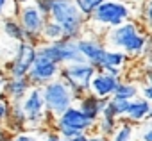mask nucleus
Masks as SVG:
<instances>
[{
  "label": "nucleus",
  "instance_id": "nucleus-12",
  "mask_svg": "<svg viewBox=\"0 0 152 141\" xmlns=\"http://www.w3.org/2000/svg\"><path fill=\"white\" fill-rule=\"evenodd\" d=\"M122 77H116V75H111L107 72H102V70H99L97 75L93 77L91 81V88L90 91L100 98H111L115 95V89L118 88Z\"/></svg>",
  "mask_w": 152,
  "mask_h": 141
},
{
  "label": "nucleus",
  "instance_id": "nucleus-16",
  "mask_svg": "<svg viewBox=\"0 0 152 141\" xmlns=\"http://www.w3.org/2000/svg\"><path fill=\"white\" fill-rule=\"evenodd\" d=\"M22 105H23V109H25L27 114L47 111L45 97H43V88H39V86H32V89H31V91L27 93V97L22 100Z\"/></svg>",
  "mask_w": 152,
  "mask_h": 141
},
{
  "label": "nucleus",
  "instance_id": "nucleus-32",
  "mask_svg": "<svg viewBox=\"0 0 152 141\" xmlns=\"http://www.w3.org/2000/svg\"><path fill=\"white\" fill-rule=\"evenodd\" d=\"M43 141H64V139L59 136L57 130H52V132H47V134H45V139H43Z\"/></svg>",
  "mask_w": 152,
  "mask_h": 141
},
{
  "label": "nucleus",
  "instance_id": "nucleus-10",
  "mask_svg": "<svg viewBox=\"0 0 152 141\" xmlns=\"http://www.w3.org/2000/svg\"><path fill=\"white\" fill-rule=\"evenodd\" d=\"M59 73H61V64L43 57V55H38L34 66L31 68V72H29V79L32 82V86H39L43 88L45 84L59 79Z\"/></svg>",
  "mask_w": 152,
  "mask_h": 141
},
{
  "label": "nucleus",
  "instance_id": "nucleus-27",
  "mask_svg": "<svg viewBox=\"0 0 152 141\" xmlns=\"http://www.w3.org/2000/svg\"><path fill=\"white\" fill-rule=\"evenodd\" d=\"M129 102H131V100H122V98H115V97H111V107L115 109V113H116V116H118L120 120L125 116L127 107H129Z\"/></svg>",
  "mask_w": 152,
  "mask_h": 141
},
{
  "label": "nucleus",
  "instance_id": "nucleus-14",
  "mask_svg": "<svg viewBox=\"0 0 152 141\" xmlns=\"http://www.w3.org/2000/svg\"><path fill=\"white\" fill-rule=\"evenodd\" d=\"M31 89H32V82L29 77H9L4 93L9 102H22Z\"/></svg>",
  "mask_w": 152,
  "mask_h": 141
},
{
  "label": "nucleus",
  "instance_id": "nucleus-37",
  "mask_svg": "<svg viewBox=\"0 0 152 141\" xmlns=\"http://www.w3.org/2000/svg\"><path fill=\"white\" fill-rule=\"evenodd\" d=\"M29 2H34V0H13V4H16L18 7L23 6V4H29Z\"/></svg>",
  "mask_w": 152,
  "mask_h": 141
},
{
  "label": "nucleus",
  "instance_id": "nucleus-35",
  "mask_svg": "<svg viewBox=\"0 0 152 141\" xmlns=\"http://www.w3.org/2000/svg\"><path fill=\"white\" fill-rule=\"evenodd\" d=\"M88 141H109V137H106V136H102V134H90V139Z\"/></svg>",
  "mask_w": 152,
  "mask_h": 141
},
{
  "label": "nucleus",
  "instance_id": "nucleus-1",
  "mask_svg": "<svg viewBox=\"0 0 152 141\" xmlns=\"http://www.w3.org/2000/svg\"><path fill=\"white\" fill-rule=\"evenodd\" d=\"M102 39L107 45V48L122 50L129 57H140V55H143V52L147 48L148 34L141 23H138L131 18V20L124 22L122 25L109 29L102 36Z\"/></svg>",
  "mask_w": 152,
  "mask_h": 141
},
{
  "label": "nucleus",
  "instance_id": "nucleus-9",
  "mask_svg": "<svg viewBox=\"0 0 152 141\" xmlns=\"http://www.w3.org/2000/svg\"><path fill=\"white\" fill-rule=\"evenodd\" d=\"M77 45H79V50L84 55V59L88 63H91L97 70H100V66L104 63V55L107 52V45L104 43L102 36H97V34L88 31V34L84 32L77 39Z\"/></svg>",
  "mask_w": 152,
  "mask_h": 141
},
{
  "label": "nucleus",
  "instance_id": "nucleus-26",
  "mask_svg": "<svg viewBox=\"0 0 152 141\" xmlns=\"http://www.w3.org/2000/svg\"><path fill=\"white\" fill-rule=\"evenodd\" d=\"M138 141H152V118L138 125Z\"/></svg>",
  "mask_w": 152,
  "mask_h": 141
},
{
  "label": "nucleus",
  "instance_id": "nucleus-33",
  "mask_svg": "<svg viewBox=\"0 0 152 141\" xmlns=\"http://www.w3.org/2000/svg\"><path fill=\"white\" fill-rule=\"evenodd\" d=\"M9 2H13V0H0V18H2L7 9H9Z\"/></svg>",
  "mask_w": 152,
  "mask_h": 141
},
{
  "label": "nucleus",
  "instance_id": "nucleus-36",
  "mask_svg": "<svg viewBox=\"0 0 152 141\" xmlns=\"http://www.w3.org/2000/svg\"><path fill=\"white\" fill-rule=\"evenodd\" d=\"M141 82H147L152 86V70H145V75H143V81Z\"/></svg>",
  "mask_w": 152,
  "mask_h": 141
},
{
  "label": "nucleus",
  "instance_id": "nucleus-30",
  "mask_svg": "<svg viewBox=\"0 0 152 141\" xmlns=\"http://www.w3.org/2000/svg\"><path fill=\"white\" fill-rule=\"evenodd\" d=\"M34 4L48 16V15H50V9H52V4H54V0H34Z\"/></svg>",
  "mask_w": 152,
  "mask_h": 141
},
{
  "label": "nucleus",
  "instance_id": "nucleus-3",
  "mask_svg": "<svg viewBox=\"0 0 152 141\" xmlns=\"http://www.w3.org/2000/svg\"><path fill=\"white\" fill-rule=\"evenodd\" d=\"M48 18L63 27L68 39H79L88 29V18L81 13L75 0H54Z\"/></svg>",
  "mask_w": 152,
  "mask_h": 141
},
{
  "label": "nucleus",
  "instance_id": "nucleus-19",
  "mask_svg": "<svg viewBox=\"0 0 152 141\" xmlns=\"http://www.w3.org/2000/svg\"><path fill=\"white\" fill-rule=\"evenodd\" d=\"M127 61H129V55L125 52L115 50V48H107L100 70H109V68H120V70H124V66L127 64Z\"/></svg>",
  "mask_w": 152,
  "mask_h": 141
},
{
  "label": "nucleus",
  "instance_id": "nucleus-6",
  "mask_svg": "<svg viewBox=\"0 0 152 141\" xmlns=\"http://www.w3.org/2000/svg\"><path fill=\"white\" fill-rule=\"evenodd\" d=\"M43 97H45L47 111L52 116H59L68 107H72L73 102H77L73 91L70 89V86L63 79H56V81L45 84L43 86Z\"/></svg>",
  "mask_w": 152,
  "mask_h": 141
},
{
  "label": "nucleus",
  "instance_id": "nucleus-24",
  "mask_svg": "<svg viewBox=\"0 0 152 141\" xmlns=\"http://www.w3.org/2000/svg\"><path fill=\"white\" fill-rule=\"evenodd\" d=\"M106 2V0H75V4H77V7L81 9V13L86 16V18H90L102 4Z\"/></svg>",
  "mask_w": 152,
  "mask_h": 141
},
{
  "label": "nucleus",
  "instance_id": "nucleus-31",
  "mask_svg": "<svg viewBox=\"0 0 152 141\" xmlns=\"http://www.w3.org/2000/svg\"><path fill=\"white\" fill-rule=\"evenodd\" d=\"M9 75L6 72H0V98H7L6 93H4V88H6V82H7Z\"/></svg>",
  "mask_w": 152,
  "mask_h": 141
},
{
  "label": "nucleus",
  "instance_id": "nucleus-8",
  "mask_svg": "<svg viewBox=\"0 0 152 141\" xmlns=\"http://www.w3.org/2000/svg\"><path fill=\"white\" fill-rule=\"evenodd\" d=\"M36 59H38V45L22 41V43H18L15 57L11 59V63H7L4 72L9 77H27L31 68L36 63Z\"/></svg>",
  "mask_w": 152,
  "mask_h": 141
},
{
  "label": "nucleus",
  "instance_id": "nucleus-15",
  "mask_svg": "<svg viewBox=\"0 0 152 141\" xmlns=\"http://www.w3.org/2000/svg\"><path fill=\"white\" fill-rule=\"evenodd\" d=\"M150 111H152V102L143 98V97H138V98L129 102V107H127V113H125L124 120H129V121L140 125V123H143L145 120L150 118Z\"/></svg>",
  "mask_w": 152,
  "mask_h": 141
},
{
  "label": "nucleus",
  "instance_id": "nucleus-38",
  "mask_svg": "<svg viewBox=\"0 0 152 141\" xmlns=\"http://www.w3.org/2000/svg\"><path fill=\"white\" fill-rule=\"evenodd\" d=\"M0 141H11V137H7V136H6L4 139H0Z\"/></svg>",
  "mask_w": 152,
  "mask_h": 141
},
{
  "label": "nucleus",
  "instance_id": "nucleus-28",
  "mask_svg": "<svg viewBox=\"0 0 152 141\" xmlns=\"http://www.w3.org/2000/svg\"><path fill=\"white\" fill-rule=\"evenodd\" d=\"M9 113H11V104L7 98H0V127L4 123H7L9 120Z\"/></svg>",
  "mask_w": 152,
  "mask_h": 141
},
{
  "label": "nucleus",
  "instance_id": "nucleus-11",
  "mask_svg": "<svg viewBox=\"0 0 152 141\" xmlns=\"http://www.w3.org/2000/svg\"><path fill=\"white\" fill-rule=\"evenodd\" d=\"M54 127H70V129H77L81 132H93L95 130V121L88 118L79 105H72L54 120Z\"/></svg>",
  "mask_w": 152,
  "mask_h": 141
},
{
  "label": "nucleus",
  "instance_id": "nucleus-13",
  "mask_svg": "<svg viewBox=\"0 0 152 141\" xmlns=\"http://www.w3.org/2000/svg\"><path fill=\"white\" fill-rule=\"evenodd\" d=\"M77 102H79L77 105L81 107V111H83L88 118H91V120L97 123V120L100 118L102 111H104L106 105L109 104V98H100V97H97V95H93V93L90 91V93L83 95Z\"/></svg>",
  "mask_w": 152,
  "mask_h": 141
},
{
  "label": "nucleus",
  "instance_id": "nucleus-7",
  "mask_svg": "<svg viewBox=\"0 0 152 141\" xmlns=\"http://www.w3.org/2000/svg\"><path fill=\"white\" fill-rule=\"evenodd\" d=\"M16 18L22 23V27L25 29V34H27L25 41L32 43V45H39L41 43V32H43V27H45L48 16L34 2H29V4H23L18 7Z\"/></svg>",
  "mask_w": 152,
  "mask_h": 141
},
{
  "label": "nucleus",
  "instance_id": "nucleus-29",
  "mask_svg": "<svg viewBox=\"0 0 152 141\" xmlns=\"http://www.w3.org/2000/svg\"><path fill=\"white\" fill-rule=\"evenodd\" d=\"M11 141H39L32 132H16L13 137H11Z\"/></svg>",
  "mask_w": 152,
  "mask_h": 141
},
{
  "label": "nucleus",
  "instance_id": "nucleus-22",
  "mask_svg": "<svg viewBox=\"0 0 152 141\" xmlns=\"http://www.w3.org/2000/svg\"><path fill=\"white\" fill-rule=\"evenodd\" d=\"M113 97L122 98V100H134L140 97V86L136 82H131V81H120Z\"/></svg>",
  "mask_w": 152,
  "mask_h": 141
},
{
  "label": "nucleus",
  "instance_id": "nucleus-20",
  "mask_svg": "<svg viewBox=\"0 0 152 141\" xmlns=\"http://www.w3.org/2000/svg\"><path fill=\"white\" fill-rule=\"evenodd\" d=\"M118 125H120V118L107 116V114H100V118L95 123V132L97 134H102L106 137H111L115 134V130L118 129Z\"/></svg>",
  "mask_w": 152,
  "mask_h": 141
},
{
  "label": "nucleus",
  "instance_id": "nucleus-25",
  "mask_svg": "<svg viewBox=\"0 0 152 141\" xmlns=\"http://www.w3.org/2000/svg\"><path fill=\"white\" fill-rule=\"evenodd\" d=\"M141 25L152 34V0H145L141 9Z\"/></svg>",
  "mask_w": 152,
  "mask_h": 141
},
{
  "label": "nucleus",
  "instance_id": "nucleus-4",
  "mask_svg": "<svg viewBox=\"0 0 152 141\" xmlns=\"http://www.w3.org/2000/svg\"><path fill=\"white\" fill-rule=\"evenodd\" d=\"M97 72H99V70L91 63H88V61L72 63V64H63L61 66L59 79H63L70 86V89L75 95V100H79L83 95L90 93L91 81L97 75Z\"/></svg>",
  "mask_w": 152,
  "mask_h": 141
},
{
  "label": "nucleus",
  "instance_id": "nucleus-23",
  "mask_svg": "<svg viewBox=\"0 0 152 141\" xmlns=\"http://www.w3.org/2000/svg\"><path fill=\"white\" fill-rule=\"evenodd\" d=\"M4 32H6V36H9L11 39H16L18 43H22V41H25V29L22 27V23L18 22V18H6L4 20Z\"/></svg>",
  "mask_w": 152,
  "mask_h": 141
},
{
  "label": "nucleus",
  "instance_id": "nucleus-34",
  "mask_svg": "<svg viewBox=\"0 0 152 141\" xmlns=\"http://www.w3.org/2000/svg\"><path fill=\"white\" fill-rule=\"evenodd\" d=\"M90 139V134L88 132H83L79 136H75V137H70V139H64V141H88Z\"/></svg>",
  "mask_w": 152,
  "mask_h": 141
},
{
  "label": "nucleus",
  "instance_id": "nucleus-5",
  "mask_svg": "<svg viewBox=\"0 0 152 141\" xmlns=\"http://www.w3.org/2000/svg\"><path fill=\"white\" fill-rule=\"evenodd\" d=\"M38 55H43L57 64H72V63H83L86 61L84 55L79 50L77 39H61L54 43H39L38 45Z\"/></svg>",
  "mask_w": 152,
  "mask_h": 141
},
{
  "label": "nucleus",
  "instance_id": "nucleus-2",
  "mask_svg": "<svg viewBox=\"0 0 152 141\" xmlns=\"http://www.w3.org/2000/svg\"><path fill=\"white\" fill-rule=\"evenodd\" d=\"M132 11L127 2L124 0H106V2L88 18V29L90 32L97 36H104L109 29L122 25L124 22L131 20Z\"/></svg>",
  "mask_w": 152,
  "mask_h": 141
},
{
  "label": "nucleus",
  "instance_id": "nucleus-18",
  "mask_svg": "<svg viewBox=\"0 0 152 141\" xmlns=\"http://www.w3.org/2000/svg\"><path fill=\"white\" fill-rule=\"evenodd\" d=\"M109 141H138V125L122 118L118 129L109 137Z\"/></svg>",
  "mask_w": 152,
  "mask_h": 141
},
{
  "label": "nucleus",
  "instance_id": "nucleus-39",
  "mask_svg": "<svg viewBox=\"0 0 152 141\" xmlns=\"http://www.w3.org/2000/svg\"><path fill=\"white\" fill-rule=\"evenodd\" d=\"M150 118H152V111H150Z\"/></svg>",
  "mask_w": 152,
  "mask_h": 141
},
{
  "label": "nucleus",
  "instance_id": "nucleus-17",
  "mask_svg": "<svg viewBox=\"0 0 152 141\" xmlns=\"http://www.w3.org/2000/svg\"><path fill=\"white\" fill-rule=\"evenodd\" d=\"M7 127L15 129V132H23L27 129V113H25L22 102H11V113H9Z\"/></svg>",
  "mask_w": 152,
  "mask_h": 141
},
{
  "label": "nucleus",
  "instance_id": "nucleus-21",
  "mask_svg": "<svg viewBox=\"0 0 152 141\" xmlns=\"http://www.w3.org/2000/svg\"><path fill=\"white\" fill-rule=\"evenodd\" d=\"M61 39H64L63 27L57 22L48 18L43 27V32H41V43H54V41H61Z\"/></svg>",
  "mask_w": 152,
  "mask_h": 141
}]
</instances>
